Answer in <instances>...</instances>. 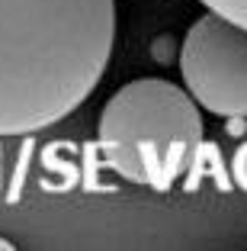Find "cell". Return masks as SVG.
Masks as SVG:
<instances>
[{
	"instance_id": "obj_3",
	"label": "cell",
	"mask_w": 247,
	"mask_h": 251,
	"mask_svg": "<svg viewBox=\"0 0 247 251\" xmlns=\"http://www.w3.org/2000/svg\"><path fill=\"white\" fill-rule=\"evenodd\" d=\"M186 94L218 119H247V26L205 10L180 45Z\"/></svg>"
},
{
	"instance_id": "obj_4",
	"label": "cell",
	"mask_w": 247,
	"mask_h": 251,
	"mask_svg": "<svg viewBox=\"0 0 247 251\" xmlns=\"http://www.w3.org/2000/svg\"><path fill=\"white\" fill-rule=\"evenodd\" d=\"M199 3H205V10H215V13L247 26V0H199Z\"/></svg>"
},
{
	"instance_id": "obj_1",
	"label": "cell",
	"mask_w": 247,
	"mask_h": 251,
	"mask_svg": "<svg viewBox=\"0 0 247 251\" xmlns=\"http://www.w3.org/2000/svg\"><path fill=\"white\" fill-rule=\"evenodd\" d=\"M116 0H0V139L61 123L96 90Z\"/></svg>"
},
{
	"instance_id": "obj_5",
	"label": "cell",
	"mask_w": 247,
	"mask_h": 251,
	"mask_svg": "<svg viewBox=\"0 0 247 251\" xmlns=\"http://www.w3.org/2000/svg\"><path fill=\"white\" fill-rule=\"evenodd\" d=\"M13 248V242H7V238H0V251H10Z\"/></svg>"
},
{
	"instance_id": "obj_2",
	"label": "cell",
	"mask_w": 247,
	"mask_h": 251,
	"mask_svg": "<svg viewBox=\"0 0 247 251\" xmlns=\"http://www.w3.org/2000/svg\"><path fill=\"white\" fill-rule=\"evenodd\" d=\"M202 113L186 87L138 77L106 100L96 126L103 164L122 180L164 193L193 168L202 148Z\"/></svg>"
}]
</instances>
